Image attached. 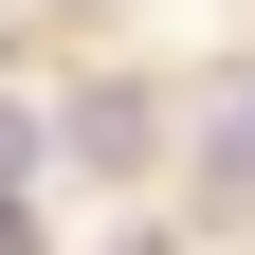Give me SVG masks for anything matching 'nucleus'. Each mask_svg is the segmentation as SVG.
Here are the masks:
<instances>
[{"label": "nucleus", "instance_id": "f257e3e1", "mask_svg": "<svg viewBox=\"0 0 255 255\" xmlns=\"http://www.w3.org/2000/svg\"><path fill=\"white\" fill-rule=\"evenodd\" d=\"M201 201H219V219H255V73H219V91H201Z\"/></svg>", "mask_w": 255, "mask_h": 255}, {"label": "nucleus", "instance_id": "f03ea898", "mask_svg": "<svg viewBox=\"0 0 255 255\" xmlns=\"http://www.w3.org/2000/svg\"><path fill=\"white\" fill-rule=\"evenodd\" d=\"M73 164H146V91H73Z\"/></svg>", "mask_w": 255, "mask_h": 255}, {"label": "nucleus", "instance_id": "7ed1b4c3", "mask_svg": "<svg viewBox=\"0 0 255 255\" xmlns=\"http://www.w3.org/2000/svg\"><path fill=\"white\" fill-rule=\"evenodd\" d=\"M18 182H37V128H18V110H0V201H18Z\"/></svg>", "mask_w": 255, "mask_h": 255}, {"label": "nucleus", "instance_id": "20e7f679", "mask_svg": "<svg viewBox=\"0 0 255 255\" xmlns=\"http://www.w3.org/2000/svg\"><path fill=\"white\" fill-rule=\"evenodd\" d=\"M0 255H37V219H18V201H0Z\"/></svg>", "mask_w": 255, "mask_h": 255}, {"label": "nucleus", "instance_id": "39448f33", "mask_svg": "<svg viewBox=\"0 0 255 255\" xmlns=\"http://www.w3.org/2000/svg\"><path fill=\"white\" fill-rule=\"evenodd\" d=\"M91 255H164V237H91Z\"/></svg>", "mask_w": 255, "mask_h": 255}]
</instances>
